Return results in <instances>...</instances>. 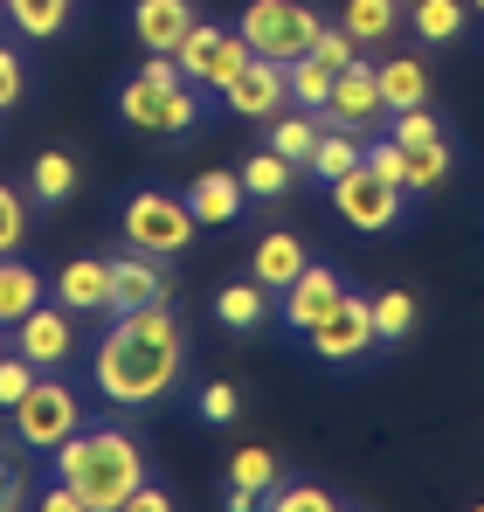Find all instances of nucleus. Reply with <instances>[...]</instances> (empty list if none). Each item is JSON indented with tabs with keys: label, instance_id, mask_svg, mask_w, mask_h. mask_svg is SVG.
<instances>
[{
	"label": "nucleus",
	"instance_id": "nucleus-1",
	"mask_svg": "<svg viewBox=\"0 0 484 512\" xmlns=\"http://www.w3.org/2000/svg\"><path fill=\"white\" fill-rule=\"evenodd\" d=\"M180 367H187V333L166 312V298L139 305V312H111L104 340L90 346V388L111 409H132V416L160 409L180 388Z\"/></svg>",
	"mask_w": 484,
	"mask_h": 512
},
{
	"label": "nucleus",
	"instance_id": "nucleus-2",
	"mask_svg": "<svg viewBox=\"0 0 484 512\" xmlns=\"http://www.w3.org/2000/svg\"><path fill=\"white\" fill-rule=\"evenodd\" d=\"M49 471L83 499V512H125L132 492L146 485V450L118 423H83L77 436L49 450Z\"/></svg>",
	"mask_w": 484,
	"mask_h": 512
},
{
	"label": "nucleus",
	"instance_id": "nucleus-3",
	"mask_svg": "<svg viewBox=\"0 0 484 512\" xmlns=\"http://www.w3.org/2000/svg\"><path fill=\"white\" fill-rule=\"evenodd\" d=\"M325 14L312 0H242L236 14V35L249 42V56H270V63H298L312 56Z\"/></svg>",
	"mask_w": 484,
	"mask_h": 512
},
{
	"label": "nucleus",
	"instance_id": "nucleus-4",
	"mask_svg": "<svg viewBox=\"0 0 484 512\" xmlns=\"http://www.w3.org/2000/svg\"><path fill=\"white\" fill-rule=\"evenodd\" d=\"M118 229H125V243L146 256H187L194 250V236H201V222H194V208H187V194H166V187H146V194H132L125 201V215H118Z\"/></svg>",
	"mask_w": 484,
	"mask_h": 512
},
{
	"label": "nucleus",
	"instance_id": "nucleus-5",
	"mask_svg": "<svg viewBox=\"0 0 484 512\" xmlns=\"http://www.w3.org/2000/svg\"><path fill=\"white\" fill-rule=\"evenodd\" d=\"M14 416V436H21V450H35V457H49L63 436H77L83 429V402L70 381H56V374H35V388L7 409Z\"/></svg>",
	"mask_w": 484,
	"mask_h": 512
},
{
	"label": "nucleus",
	"instance_id": "nucleus-6",
	"mask_svg": "<svg viewBox=\"0 0 484 512\" xmlns=\"http://www.w3.org/2000/svg\"><path fill=\"white\" fill-rule=\"evenodd\" d=\"M118 118L132 125V132H153V139H187V132H201V90L194 84H146V77H125L118 90Z\"/></svg>",
	"mask_w": 484,
	"mask_h": 512
},
{
	"label": "nucleus",
	"instance_id": "nucleus-7",
	"mask_svg": "<svg viewBox=\"0 0 484 512\" xmlns=\"http://www.w3.org/2000/svg\"><path fill=\"white\" fill-rule=\"evenodd\" d=\"M305 346H312V360H325V367H360V360L381 346V333H374V298L346 291L319 326L305 333Z\"/></svg>",
	"mask_w": 484,
	"mask_h": 512
},
{
	"label": "nucleus",
	"instance_id": "nucleus-8",
	"mask_svg": "<svg viewBox=\"0 0 484 512\" xmlns=\"http://www.w3.org/2000/svg\"><path fill=\"white\" fill-rule=\"evenodd\" d=\"M173 56H180V70H187L194 90H229L242 77V63H249V42L236 35V21H229V28H222V21H194Z\"/></svg>",
	"mask_w": 484,
	"mask_h": 512
},
{
	"label": "nucleus",
	"instance_id": "nucleus-9",
	"mask_svg": "<svg viewBox=\"0 0 484 512\" xmlns=\"http://www.w3.org/2000/svg\"><path fill=\"white\" fill-rule=\"evenodd\" d=\"M332 208H339L360 236H388V229L402 222V208H408V187L381 180V173L360 160L353 173H339V180H332Z\"/></svg>",
	"mask_w": 484,
	"mask_h": 512
},
{
	"label": "nucleus",
	"instance_id": "nucleus-10",
	"mask_svg": "<svg viewBox=\"0 0 484 512\" xmlns=\"http://www.w3.org/2000/svg\"><path fill=\"white\" fill-rule=\"evenodd\" d=\"M325 125H339V132H360V139H374V132H388V97H381V70L367 63V56H353L339 77H332V97H325L319 111Z\"/></svg>",
	"mask_w": 484,
	"mask_h": 512
},
{
	"label": "nucleus",
	"instance_id": "nucleus-11",
	"mask_svg": "<svg viewBox=\"0 0 484 512\" xmlns=\"http://www.w3.org/2000/svg\"><path fill=\"white\" fill-rule=\"evenodd\" d=\"M7 346H14L21 360H35L42 374L70 367V360H77V319H70V305H35L28 319L7 326Z\"/></svg>",
	"mask_w": 484,
	"mask_h": 512
},
{
	"label": "nucleus",
	"instance_id": "nucleus-12",
	"mask_svg": "<svg viewBox=\"0 0 484 512\" xmlns=\"http://www.w3.org/2000/svg\"><path fill=\"white\" fill-rule=\"evenodd\" d=\"M339 298H346V277H339L332 263H305V270L284 284V305H277V319H284L291 333H312V326H319V319L332 312V305H339Z\"/></svg>",
	"mask_w": 484,
	"mask_h": 512
},
{
	"label": "nucleus",
	"instance_id": "nucleus-13",
	"mask_svg": "<svg viewBox=\"0 0 484 512\" xmlns=\"http://www.w3.org/2000/svg\"><path fill=\"white\" fill-rule=\"evenodd\" d=\"M222 104L236 111V118H256V125H270L284 104H291V84H284V63H270V56H249L242 63V77L222 90Z\"/></svg>",
	"mask_w": 484,
	"mask_h": 512
},
{
	"label": "nucleus",
	"instance_id": "nucleus-14",
	"mask_svg": "<svg viewBox=\"0 0 484 512\" xmlns=\"http://www.w3.org/2000/svg\"><path fill=\"white\" fill-rule=\"evenodd\" d=\"M173 298V270H166V256H111V312H139V305H160Z\"/></svg>",
	"mask_w": 484,
	"mask_h": 512
},
{
	"label": "nucleus",
	"instance_id": "nucleus-15",
	"mask_svg": "<svg viewBox=\"0 0 484 512\" xmlns=\"http://www.w3.org/2000/svg\"><path fill=\"white\" fill-rule=\"evenodd\" d=\"M49 291H56V305H70L83 319H111V256H70Z\"/></svg>",
	"mask_w": 484,
	"mask_h": 512
},
{
	"label": "nucleus",
	"instance_id": "nucleus-16",
	"mask_svg": "<svg viewBox=\"0 0 484 512\" xmlns=\"http://www.w3.org/2000/svg\"><path fill=\"white\" fill-rule=\"evenodd\" d=\"M194 21H201L194 0H132V35H139L146 56H173Z\"/></svg>",
	"mask_w": 484,
	"mask_h": 512
},
{
	"label": "nucleus",
	"instance_id": "nucleus-17",
	"mask_svg": "<svg viewBox=\"0 0 484 512\" xmlns=\"http://www.w3.org/2000/svg\"><path fill=\"white\" fill-rule=\"evenodd\" d=\"M305 263H312V250H305V236H298V229H263V236H256V250H249V277H256L263 291H284Z\"/></svg>",
	"mask_w": 484,
	"mask_h": 512
},
{
	"label": "nucleus",
	"instance_id": "nucleus-18",
	"mask_svg": "<svg viewBox=\"0 0 484 512\" xmlns=\"http://www.w3.org/2000/svg\"><path fill=\"white\" fill-rule=\"evenodd\" d=\"M277 478H284L277 450H263V443H242L236 457H229V512L263 506V499L277 492Z\"/></svg>",
	"mask_w": 484,
	"mask_h": 512
},
{
	"label": "nucleus",
	"instance_id": "nucleus-19",
	"mask_svg": "<svg viewBox=\"0 0 484 512\" xmlns=\"http://www.w3.org/2000/svg\"><path fill=\"white\" fill-rule=\"evenodd\" d=\"M187 208H194V222H201V229H229L242 208H249V194H242V173H229V167L201 173V180L187 187Z\"/></svg>",
	"mask_w": 484,
	"mask_h": 512
},
{
	"label": "nucleus",
	"instance_id": "nucleus-20",
	"mask_svg": "<svg viewBox=\"0 0 484 512\" xmlns=\"http://www.w3.org/2000/svg\"><path fill=\"white\" fill-rule=\"evenodd\" d=\"M319 139H325V118H319V111H305V104H298V111H277V118H270V132H263V146H270V153H284L291 167H312Z\"/></svg>",
	"mask_w": 484,
	"mask_h": 512
},
{
	"label": "nucleus",
	"instance_id": "nucleus-21",
	"mask_svg": "<svg viewBox=\"0 0 484 512\" xmlns=\"http://www.w3.org/2000/svg\"><path fill=\"white\" fill-rule=\"evenodd\" d=\"M464 21H471V0H408V35L429 49L464 42Z\"/></svg>",
	"mask_w": 484,
	"mask_h": 512
},
{
	"label": "nucleus",
	"instance_id": "nucleus-22",
	"mask_svg": "<svg viewBox=\"0 0 484 512\" xmlns=\"http://www.w3.org/2000/svg\"><path fill=\"white\" fill-rule=\"evenodd\" d=\"M42 298H49V277H42L35 263H21V256H0V333H7L14 319H28Z\"/></svg>",
	"mask_w": 484,
	"mask_h": 512
},
{
	"label": "nucleus",
	"instance_id": "nucleus-23",
	"mask_svg": "<svg viewBox=\"0 0 484 512\" xmlns=\"http://www.w3.org/2000/svg\"><path fill=\"white\" fill-rule=\"evenodd\" d=\"M339 28L360 42V49H381L402 35V0H346L339 7Z\"/></svg>",
	"mask_w": 484,
	"mask_h": 512
},
{
	"label": "nucleus",
	"instance_id": "nucleus-24",
	"mask_svg": "<svg viewBox=\"0 0 484 512\" xmlns=\"http://www.w3.org/2000/svg\"><path fill=\"white\" fill-rule=\"evenodd\" d=\"M0 14L14 21V35H28V42H56V35L70 28L77 0H0Z\"/></svg>",
	"mask_w": 484,
	"mask_h": 512
},
{
	"label": "nucleus",
	"instance_id": "nucleus-25",
	"mask_svg": "<svg viewBox=\"0 0 484 512\" xmlns=\"http://www.w3.org/2000/svg\"><path fill=\"white\" fill-rule=\"evenodd\" d=\"M215 319H222L229 333H256V326L270 319V291H263L256 277H236V284H222V291H215Z\"/></svg>",
	"mask_w": 484,
	"mask_h": 512
},
{
	"label": "nucleus",
	"instance_id": "nucleus-26",
	"mask_svg": "<svg viewBox=\"0 0 484 512\" xmlns=\"http://www.w3.org/2000/svg\"><path fill=\"white\" fill-rule=\"evenodd\" d=\"M381 70V97H388V111H415V104H429V63L422 56H388V63H374Z\"/></svg>",
	"mask_w": 484,
	"mask_h": 512
},
{
	"label": "nucleus",
	"instance_id": "nucleus-27",
	"mask_svg": "<svg viewBox=\"0 0 484 512\" xmlns=\"http://www.w3.org/2000/svg\"><path fill=\"white\" fill-rule=\"evenodd\" d=\"M28 201H35V208L77 201V160H70V153H35V167H28Z\"/></svg>",
	"mask_w": 484,
	"mask_h": 512
},
{
	"label": "nucleus",
	"instance_id": "nucleus-28",
	"mask_svg": "<svg viewBox=\"0 0 484 512\" xmlns=\"http://www.w3.org/2000/svg\"><path fill=\"white\" fill-rule=\"evenodd\" d=\"M291 180H298V167H291L284 153H270V146L242 160V194H249V201H284Z\"/></svg>",
	"mask_w": 484,
	"mask_h": 512
},
{
	"label": "nucleus",
	"instance_id": "nucleus-29",
	"mask_svg": "<svg viewBox=\"0 0 484 512\" xmlns=\"http://www.w3.org/2000/svg\"><path fill=\"white\" fill-rule=\"evenodd\" d=\"M332 63L325 56H298V63H284V84H291V104H305V111H325V97H332Z\"/></svg>",
	"mask_w": 484,
	"mask_h": 512
},
{
	"label": "nucleus",
	"instance_id": "nucleus-30",
	"mask_svg": "<svg viewBox=\"0 0 484 512\" xmlns=\"http://www.w3.org/2000/svg\"><path fill=\"white\" fill-rule=\"evenodd\" d=\"M415 319L422 312H415V298H408L402 284L395 291H374V333H381V346H402L415 333Z\"/></svg>",
	"mask_w": 484,
	"mask_h": 512
},
{
	"label": "nucleus",
	"instance_id": "nucleus-31",
	"mask_svg": "<svg viewBox=\"0 0 484 512\" xmlns=\"http://www.w3.org/2000/svg\"><path fill=\"white\" fill-rule=\"evenodd\" d=\"M360 146H367V139H360V132H339V125H325L319 153H312V173H319L325 187H332V180H339V173H353V167H360Z\"/></svg>",
	"mask_w": 484,
	"mask_h": 512
},
{
	"label": "nucleus",
	"instance_id": "nucleus-32",
	"mask_svg": "<svg viewBox=\"0 0 484 512\" xmlns=\"http://www.w3.org/2000/svg\"><path fill=\"white\" fill-rule=\"evenodd\" d=\"M408 153V194H436L450 180V139H429V146H402Z\"/></svg>",
	"mask_w": 484,
	"mask_h": 512
},
{
	"label": "nucleus",
	"instance_id": "nucleus-33",
	"mask_svg": "<svg viewBox=\"0 0 484 512\" xmlns=\"http://www.w3.org/2000/svg\"><path fill=\"white\" fill-rule=\"evenodd\" d=\"M388 139L395 146H429V139H450V132L429 104H415V111H388Z\"/></svg>",
	"mask_w": 484,
	"mask_h": 512
},
{
	"label": "nucleus",
	"instance_id": "nucleus-34",
	"mask_svg": "<svg viewBox=\"0 0 484 512\" xmlns=\"http://www.w3.org/2000/svg\"><path fill=\"white\" fill-rule=\"evenodd\" d=\"M194 416H201L208 429H229L242 416V388H236V381H208V388L194 395Z\"/></svg>",
	"mask_w": 484,
	"mask_h": 512
},
{
	"label": "nucleus",
	"instance_id": "nucleus-35",
	"mask_svg": "<svg viewBox=\"0 0 484 512\" xmlns=\"http://www.w3.org/2000/svg\"><path fill=\"white\" fill-rule=\"evenodd\" d=\"M21 243H28V201H21V187L0 180V256H14Z\"/></svg>",
	"mask_w": 484,
	"mask_h": 512
},
{
	"label": "nucleus",
	"instance_id": "nucleus-36",
	"mask_svg": "<svg viewBox=\"0 0 484 512\" xmlns=\"http://www.w3.org/2000/svg\"><path fill=\"white\" fill-rule=\"evenodd\" d=\"M21 97H28V63H21L14 42H0V118L21 111Z\"/></svg>",
	"mask_w": 484,
	"mask_h": 512
},
{
	"label": "nucleus",
	"instance_id": "nucleus-37",
	"mask_svg": "<svg viewBox=\"0 0 484 512\" xmlns=\"http://www.w3.org/2000/svg\"><path fill=\"white\" fill-rule=\"evenodd\" d=\"M270 506L277 512H339V492H325V485H277Z\"/></svg>",
	"mask_w": 484,
	"mask_h": 512
},
{
	"label": "nucleus",
	"instance_id": "nucleus-38",
	"mask_svg": "<svg viewBox=\"0 0 484 512\" xmlns=\"http://www.w3.org/2000/svg\"><path fill=\"white\" fill-rule=\"evenodd\" d=\"M35 374H42V367H35V360H21V353L7 346V353H0V409H14V402L35 388Z\"/></svg>",
	"mask_w": 484,
	"mask_h": 512
},
{
	"label": "nucleus",
	"instance_id": "nucleus-39",
	"mask_svg": "<svg viewBox=\"0 0 484 512\" xmlns=\"http://www.w3.org/2000/svg\"><path fill=\"white\" fill-rule=\"evenodd\" d=\"M312 56H325L332 70H346V63L360 56V42H353L346 28H332V21H325V28H319V42H312Z\"/></svg>",
	"mask_w": 484,
	"mask_h": 512
},
{
	"label": "nucleus",
	"instance_id": "nucleus-40",
	"mask_svg": "<svg viewBox=\"0 0 484 512\" xmlns=\"http://www.w3.org/2000/svg\"><path fill=\"white\" fill-rule=\"evenodd\" d=\"M146 84H160V90H173V84H187V70H180V56H146V70H139Z\"/></svg>",
	"mask_w": 484,
	"mask_h": 512
},
{
	"label": "nucleus",
	"instance_id": "nucleus-41",
	"mask_svg": "<svg viewBox=\"0 0 484 512\" xmlns=\"http://www.w3.org/2000/svg\"><path fill=\"white\" fill-rule=\"evenodd\" d=\"M14 506H28V485H21V471L0 457V512H14Z\"/></svg>",
	"mask_w": 484,
	"mask_h": 512
},
{
	"label": "nucleus",
	"instance_id": "nucleus-42",
	"mask_svg": "<svg viewBox=\"0 0 484 512\" xmlns=\"http://www.w3.org/2000/svg\"><path fill=\"white\" fill-rule=\"evenodd\" d=\"M28 506H49V512H83V499L70 492V485H49L42 499H28Z\"/></svg>",
	"mask_w": 484,
	"mask_h": 512
},
{
	"label": "nucleus",
	"instance_id": "nucleus-43",
	"mask_svg": "<svg viewBox=\"0 0 484 512\" xmlns=\"http://www.w3.org/2000/svg\"><path fill=\"white\" fill-rule=\"evenodd\" d=\"M173 506V492H160V485H139V492H132V512H166Z\"/></svg>",
	"mask_w": 484,
	"mask_h": 512
},
{
	"label": "nucleus",
	"instance_id": "nucleus-44",
	"mask_svg": "<svg viewBox=\"0 0 484 512\" xmlns=\"http://www.w3.org/2000/svg\"><path fill=\"white\" fill-rule=\"evenodd\" d=\"M471 14H478V21H484V0H471Z\"/></svg>",
	"mask_w": 484,
	"mask_h": 512
},
{
	"label": "nucleus",
	"instance_id": "nucleus-45",
	"mask_svg": "<svg viewBox=\"0 0 484 512\" xmlns=\"http://www.w3.org/2000/svg\"><path fill=\"white\" fill-rule=\"evenodd\" d=\"M0 353H7V340H0Z\"/></svg>",
	"mask_w": 484,
	"mask_h": 512
}]
</instances>
